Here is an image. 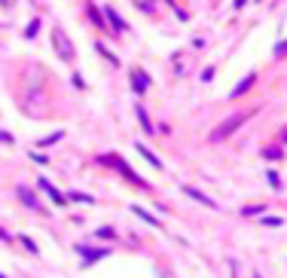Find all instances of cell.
Here are the masks:
<instances>
[{"mask_svg": "<svg viewBox=\"0 0 287 278\" xmlns=\"http://www.w3.org/2000/svg\"><path fill=\"white\" fill-rule=\"evenodd\" d=\"M19 238H22V245H25L31 254H37V245H34V238H31V235H19Z\"/></svg>", "mask_w": 287, "mask_h": 278, "instance_id": "19", "label": "cell"}, {"mask_svg": "<svg viewBox=\"0 0 287 278\" xmlns=\"http://www.w3.org/2000/svg\"><path fill=\"white\" fill-rule=\"evenodd\" d=\"M104 15L110 19V25H113L116 31H125V22H119V15H116V9H113V6H104Z\"/></svg>", "mask_w": 287, "mask_h": 278, "instance_id": "12", "label": "cell"}, {"mask_svg": "<svg viewBox=\"0 0 287 278\" xmlns=\"http://www.w3.org/2000/svg\"><path fill=\"white\" fill-rule=\"evenodd\" d=\"M266 178H269V184H272L275 189H281V181H278V175H275V171H266Z\"/></svg>", "mask_w": 287, "mask_h": 278, "instance_id": "23", "label": "cell"}, {"mask_svg": "<svg viewBox=\"0 0 287 278\" xmlns=\"http://www.w3.org/2000/svg\"><path fill=\"white\" fill-rule=\"evenodd\" d=\"M0 278H3V275H0Z\"/></svg>", "mask_w": 287, "mask_h": 278, "instance_id": "30", "label": "cell"}, {"mask_svg": "<svg viewBox=\"0 0 287 278\" xmlns=\"http://www.w3.org/2000/svg\"><path fill=\"white\" fill-rule=\"evenodd\" d=\"M0 241H9V232H6L3 227H0Z\"/></svg>", "mask_w": 287, "mask_h": 278, "instance_id": "27", "label": "cell"}, {"mask_svg": "<svg viewBox=\"0 0 287 278\" xmlns=\"http://www.w3.org/2000/svg\"><path fill=\"white\" fill-rule=\"evenodd\" d=\"M77 251L83 254V266H95L98 260L110 257V251H107V248H98V251H92V248H77Z\"/></svg>", "mask_w": 287, "mask_h": 278, "instance_id": "4", "label": "cell"}, {"mask_svg": "<svg viewBox=\"0 0 287 278\" xmlns=\"http://www.w3.org/2000/svg\"><path fill=\"white\" fill-rule=\"evenodd\" d=\"M95 49H98V52H101V55H104L107 61H110V64H113V67H119V61H116V55H113V52H110V49H104V43H95Z\"/></svg>", "mask_w": 287, "mask_h": 278, "instance_id": "15", "label": "cell"}, {"mask_svg": "<svg viewBox=\"0 0 287 278\" xmlns=\"http://www.w3.org/2000/svg\"><path fill=\"white\" fill-rule=\"evenodd\" d=\"M12 3H15V0H0V6H3V9H9Z\"/></svg>", "mask_w": 287, "mask_h": 278, "instance_id": "28", "label": "cell"}, {"mask_svg": "<svg viewBox=\"0 0 287 278\" xmlns=\"http://www.w3.org/2000/svg\"><path fill=\"white\" fill-rule=\"evenodd\" d=\"M187 196H190V199H195V202H202L205 208H217V202H214L211 196H205L202 189H195V186H187Z\"/></svg>", "mask_w": 287, "mask_h": 278, "instance_id": "8", "label": "cell"}, {"mask_svg": "<svg viewBox=\"0 0 287 278\" xmlns=\"http://www.w3.org/2000/svg\"><path fill=\"white\" fill-rule=\"evenodd\" d=\"M263 223H269V227H281V217H266Z\"/></svg>", "mask_w": 287, "mask_h": 278, "instance_id": "26", "label": "cell"}, {"mask_svg": "<svg viewBox=\"0 0 287 278\" xmlns=\"http://www.w3.org/2000/svg\"><path fill=\"white\" fill-rule=\"evenodd\" d=\"M247 116H250V113H232V116H226L223 123L211 132V141H214V144H220V141H226V138H232V135H236V132L247 123Z\"/></svg>", "mask_w": 287, "mask_h": 278, "instance_id": "2", "label": "cell"}, {"mask_svg": "<svg viewBox=\"0 0 287 278\" xmlns=\"http://www.w3.org/2000/svg\"><path fill=\"white\" fill-rule=\"evenodd\" d=\"M67 199H74V202H83V205H95V199H92V196H86V193H70Z\"/></svg>", "mask_w": 287, "mask_h": 278, "instance_id": "18", "label": "cell"}, {"mask_svg": "<svg viewBox=\"0 0 287 278\" xmlns=\"http://www.w3.org/2000/svg\"><path fill=\"white\" fill-rule=\"evenodd\" d=\"M284 52H287V40H281V43L275 46V55H284Z\"/></svg>", "mask_w": 287, "mask_h": 278, "instance_id": "25", "label": "cell"}, {"mask_svg": "<svg viewBox=\"0 0 287 278\" xmlns=\"http://www.w3.org/2000/svg\"><path fill=\"white\" fill-rule=\"evenodd\" d=\"M135 150H138V153H141V156H144V159H147L153 168H162V159H159V156H156L150 147H144V144H135Z\"/></svg>", "mask_w": 287, "mask_h": 278, "instance_id": "9", "label": "cell"}, {"mask_svg": "<svg viewBox=\"0 0 287 278\" xmlns=\"http://www.w3.org/2000/svg\"><path fill=\"white\" fill-rule=\"evenodd\" d=\"M138 119H141L144 132H153V123H150V116H147V110H144V107H138Z\"/></svg>", "mask_w": 287, "mask_h": 278, "instance_id": "17", "label": "cell"}, {"mask_svg": "<svg viewBox=\"0 0 287 278\" xmlns=\"http://www.w3.org/2000/svg\"><path fill=\"white\" fill-rule=\"evenodd\" d=\"M15 196H19V202H22V205H28L31 211H40V202H37V196H34L28 186H19V189H15Z\"/></svg>", "mask_w": 287, "mask_h": 278, "instance_id": "7", "label": "cell"}, {"mask_svg": "<svg viewBox=\"0 0 287 278\" xmlns=\"http://www.w3.org/2000/svg\"><path fill=\"white\" fill-rule=\"evenodd\" d=\"M263 156H266V159H281V150L278 147H269V150H263Z\"/></svg>", "mask_w": 287, "mask_h": 278, "instance_id": "20", "label": "cell"}, {"mask_svg": "<svg viewBox=\"0 0 287 278\" xmlns=\"http://www.w3.org/2000/svg\"><path fill=\"white\" fill-rule=\"evenodd\" d=\"M132 214H138L141 220H147V223H150V227H162V223H159V220H156V217H153L150 211H144V208H141V205H132Z\"/></svg>", "mask_w": 287, "mask_h": 278, "instance_id": "11", "label": "cell"}, {"mask_svg": "<svg viewBox=\"0 0 287 278\" xmlns=\"http://www.w3.org/2000/svg\"><path fill=\"white\" fill-rule=\"evenodd\" d=\"M0 144H6V147H12L15 141H12V135L9 132H3V129H0Z\"/></svg>", "mask_w": 287, "mask_h": 278, "instance_id": "22", "label": "cell"}, {"mask_svg": "<svg viewBox=\"0 0 287 278\" xmlns=\"http://www.w3.org/2000/svg\"><path fill=\"white\" fill-rule=\"evenodd\" d=\"M37 31H40V19H31V25L25 31V40H34V37H37Z\"/></svg>", "mask_w": 287, "mask_h": 278, "instance_id": "16", "label": "cell"}, {"mask_svg": "<svg viewBox=\"0 0 287 278\" xmlns=\"http://www.w3.org/2000/svg\"><path fill=\"white\" fill-rule=\"evenodd\" d=\"M95 235H98V238H116V232H113L110 227H104V230H98Z\"/></svg>", "mask_w": 287, "mask_h": 278, "instance_id": "21", "label": "cell"}, {"mask_svg": "<svg viewBox=\"0 0 287 278\" xmlns=\"http://www.w3.org/2000/svg\"><path fill=\"white\" fill-rule=\"evenodd\" d=\"M31 159L40 162V165H49V159H46V156H40V153H31Z\"/></svg>", "mask_w": 287, "mask_h": 278, "instance_id": "24", "label": "cell"}, {"mask_svg": "<svg viewBox=\"0 0 287 278\" xmlns=\"http://www.w3.org/2000/svg\"><path fill=\"white\" fill-rule=\"evenodd\" d=\"M37 186H40V189H43V193H46L52 202H55V205H64V202H67V196H61L58 189H55V184H49L46 178H40V181H37Z\"/></svg>", "mask_w": 287, "mask_h": 278, "instance_id": "6", "label": "cell"}, {"mask_svg": "<svg viewBox=\"0 0 287 278\" xmlns=\"http://www.w3.org/2000/svg\"><path fill=\"white\" fill-rule=\"evenodd\" d=\"M266 211V205H244L241 208V217H257V214H263Z\"/></svg>", "mask_w": 287, "mask_h": 278, "instance_id": "14", "label": "cell"}, {"mask_svg": "<svg viewBox=\"0 0 287 278\" xmlns=\"http://www.w3.org/2000/svg\"><path fill=\"white\" fill-rule=\"evenodd\" d=\"M254 83H257V77H254V74H247V77H244V80H241V83L236 86V89H232V98L244 95V92H247V89H250V86H254Z\"/></svg>", "mask_w": 287, "mask_h": 278, "instance_id": "10", "label": "cell"}, {"mask_svg": "<svg viewBox=\"0 0 287 278\" xmlns=\"http://www.w3.org/2000/svg\"><path fill=\"white\" fill-rule=\"evenodd\" d=\"M150 89V77L144 74V71H132V92L135 95H144Z\"/></svg>", "mask_w": 287, "mask_h": 278, "instance_id": "5", "label": "cell"}, {"mask_svg": "<svg viewBox=\"0 0 287 278\" xmlns=\"http://www.w3.org/2000/svg\"><path fill=\"white\" fill-rule=\"evenodd\" d=\"M52 46H55V52H58V58H61V61H70V58H74V46L67 43V37H64V31H61V28L52 31Z\"/></svg>", "mask_w": 287, "mask_h": 278, "instance_id": "3", "label": "cell"}, {"mask_svg": "<svg viewBox=\"0 0 287 278\" xmlns=\"http://www.w3.org/2000/svg\"><path fill=\"white\" fill-rule=\"evenodd\" d=\"M244 3H247V0H236V6H239V9H241V6H244Z\"/></svg>", "mask_w": 287, "mask_h": 278, "instance_id": "29", "label": "cell"}, {"mask_svg": "<svg viewBox=\"0 0 287 278\" xmlns=\"http://www.w3.org/2000/svg\"><path fill=\"white\" fill-rule=\"evenodd\" d=\"M61 138H64V132L58 129V132H52L49 138H40V141H37V144H40V147H52V144H58V141H61Z\"/></svg>", "mask_w": 287, "mask_h": 278, "instance_id": "13", "label": "cell"}, {"mask_svg": "<svg viewBox=\"0 0 287 278\" xmlns=\"http://www.w3.org/2000/svg\"><path fill=\"white\" fill-rule=\"evenodd\" d=\"M98 162L101 165H110L113 171H119V175L129 181V184H135V186H141V189H150V184L144 181V178H138L135 171H132V165L122 159V156H116V153H104V156H98Z\"/></svg>", "mask_w": 287, "mask_h": 278, "instance_id": "1", "label": "cell"}]
</instances>
